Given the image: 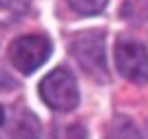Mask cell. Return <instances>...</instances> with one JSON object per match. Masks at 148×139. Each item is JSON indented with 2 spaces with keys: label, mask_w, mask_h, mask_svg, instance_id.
Returning a JSON list of instances; mask_svg holds the SVG:
<instances>
[{
  "label": "cell",
  "mask_w": 148,
  "mask_h": 139,
  "mask_svg": "<svg viewBox=\"0 0 148 139\" xmlns=\"http://www.w3.org/2000/svg\"><path fill=\"white\" fill-rule=\"evenodd\" d=\"M29 7H31V0H0V11L13 13V16L27 13Z\"/></svg>",
  "instance_id": "9"
},
{
  "label": "cell",
  "mask_w": 148,
  "mask_h": 139,
  "mask_svg": "<svg viewBox=\"0 0 148 139\" xmlns=\"http://www.w3.org/2000/svg\"><path fill=\"white\" fill-rule=\"evenodd\" d=\"M69 51L80 64V68L91 79L104 84L108 82L106 66V31L104 29H86L75 33L69 40Z\"/></svg>",
  "instance_id": "1"
},
{
  "label": "cell",
  "mask_w": 148,
  "mask_h": 139,
  "mask_svg": "<svg viewBox=\"0 0 148 139\" xmlns=\"http://www.w3.org/2000/svg\"><path fill=\"white\" fill-rule=\"evenodd\" d=\"M77 16H97L106 9L108 0H66Z\"/></svg>",
  "instance_id": "7"
},
{
  "label": "cell",
  "mask_w": 148,
  "mask_h": 139,
  "mask_svg": "<svg viewBox=\"0 0 148 139\" xmlns=\"http://www.w3.org/2000/svg\"><path fill=\"white\" fill-rule=\"evenodd\" d=\"M142 137H144V139H148V124H146V128H144V133H142Z\"/></svg>",
  "instance_id": "11"
},
{
  "label": "cell",
  "mask_w": 148,
  "mask_h": 139,
  "mask_svg": "<svg viewBox=\"0 0 148 139\" xmlns=\"http://www.w3.org/2000/svg\"><path fill=\"white\" fill-rule=\"evenodd\" d=\"M40 97L56 113H69V110H73L80 104V88H77L75 75L64 66L53 68L40 82Z\"/></svg>",
  "instance_id": "2"
},
{
  "label": "cell",
  "mask_w": 148,
  "mask_h": 139,
  "mask_svg": "<svg viewBox=\"0 0 148 139\" xmlns=\"http://www.w3.org/2000/svg\"><path fill=\"white\" fill-rule=\"evenodd\" d=\"M40 121L38 117L27 108H20L16 115H13V124L9 128V135L11 139H40Z\"/></svg>",
  "instance_id": "5"
},
{
  "label": "cell",
  "mask_w": 148,
  "mask_h": 139,
  "mask_svg": "<svg viewBox=\"0 0 148 139\" xmlns=\"http://www.w3.org/2000/svg\"><path fill=\"white\" fill-rule=\"evenodd\" d=\"M115 64L122 77L133 84L148 82V47L144 42L119 38L115 42Z\"/></svg>",
  "instance_id": "4"
},
{
  "label": "cell",
  "mask_w": 148,
  "mask_h": 139,
  "mask_svg": "<svg viewBox=\"0 0 148 139\" xmlns=\"http://www.w3.org/2000/svg\"><path fill=\"white\" fill-rule=\"evenodd\" d=\"M5 106H2V104H0V126H2V124H5Z\"/></svg>",
  "instance_id": "10"
},
{
  "label": "cell",
  "mask_w": 148,
  "mask_h": 139,
  "mask_svg": "<svg viewBox=\"0 0 148 139\" xmlns=\"http://www.w3.org/2000/svg\"><path fill=\"white\" fill-rule=\"evenodd\" d=\"M49 139H88V133L82 124H60L51 130Z\"/></svg>",
  "instance_id": "8"
},
{
  "label": "cell",
  "mask_w": 148,
  "mask_h": 139,
  "mask_svg": "<svg viewBox=\"0 0 148 139\" xmlns=\"http://www.w3.org/2000/svg\"><path fill=\"white\" fill-rule=\"evenodd\" d=\"M106 139H144L142 130L135 126V121L128 117H115L106 133Z\"/></svg>",
  "instance_id": "6"
},
{
  "label": "cell",
  "mask_w": 148,
  "mask_h": 139,
  "mask_svg": "<svg viewBox=\"0 0 148 139\" xmlns=\"http://www.w3.org/2000/svg\"><path fill=\"white\" fill-rule=\"evenodd\" d=\"M53 53V42L42 33L20 36L9 44V62L22 75H31Z\"/></svg>",
  "instance_id": "3"
}]
</instances>
